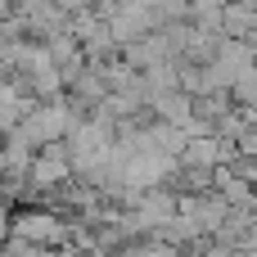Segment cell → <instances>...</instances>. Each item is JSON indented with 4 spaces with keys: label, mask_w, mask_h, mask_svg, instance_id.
<instances>
[{
    "label": "cell",
    "mask_w": 257,
    "mask_h": 257,
    "mask_svg": "<svg viewBox=\"0 0 257 257\" xmlns=\"http://www.w3.org/2000/svg\"><path fill=\"white\" fill-rule=\"evenodd\" d=\"M9 235H23L41 248H68L72 244V221L54 208L23 203V208H9Z\"/></svg>",
    "instance_id": "1"
},
{
    "label": "cell",
    "mask_w": 257,
    "mask_h": 257,
    "mask_svg": "<svg viewBox=\"0 0 257 257\" xmlns=\"http://www.w3.org/2000/svg\"><path fill=\"white\" fill-rule=\"evenodd\" d=\"M253 27H257V9L244 5V0H230V5H226V18H221V32L235 36V41H248Z\"/></svg>",
    "instance_id": "3"
},
{
    "label": "cell",
    "mask_w": 257,
    "mask_h": 257,
    "mask_svg": "<svg viewBox=\"0 0 257 257\" xmlns=\"http://www.w3.org/2000/svg\"><path fill=\"white\" fill-rule=\"evenodd\" d=\"M149 104H154V113H158V117H167V122H176V126H185V122L194 117V95H190L185 86L163 90V95H154Z\"/></svg>",
    "instance_id": "2"
},
{
    "label": "cell",
    "mask_w": 257,
    "mask_h": 257,
    "mask_svg": "<svg viewBox=\"0 0 257 257\" xmlns=\"http://www.w3.org/2000/svg\"><path fill=\"white\" fill-rule=\"evenodd\" d=\"M226 5H230V0H194V27H203V32H221Z\"/></svg>",
    "instance_id": "4"
}]
</instances>
